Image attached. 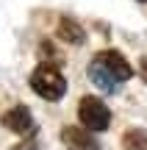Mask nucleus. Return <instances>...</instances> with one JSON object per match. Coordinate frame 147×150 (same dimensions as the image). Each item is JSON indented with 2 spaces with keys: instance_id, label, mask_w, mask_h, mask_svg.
<instances>
[{
  "instance_id": "6e6552de",
  "label": "nucleus",
  "mask_w": 147,
  "mask_h": 150,
  "mask_svg": "<svg viewBox=\"0 0 147 150\" xmlns=\"http://www.w3.org/2000/svg\"><path fill=\"white\" fill-rule=\"evenodd\" d=\"M14 150H36V145H33V142H28V145H20V147H14Z\"/></svg>"
},
{
  "instance_id": "1a4fd4ad",
  "label": "nucleus",
  "mask_w": 147,
  "mask_h": 150,
  "mask_svg": "<svg viewBox=\"0 0 147 150\" xmlns=\"http://www.w3.org/2000/svg\"><path fill=\"white\" fill-rule=\"evenodd\" d=\"M142 3H144V0H142Z\"/></svg>"
},
{
  "instance_id": "0eeeda50",
  "label": "nucleus",
  "mask_w": 147,
  "mask_h": 150,
  "mask_svg": "<svg viewBox=\"0 0 147 150\" xmlns=\"http://www.w3.org/2000/svg\"><path fill=\"white\" fill-rule=\"evenodd\" d=\"M122 147L125 150H147V131L131 128L125 136H122Z\"/></svg>"
},
{
  "instance_id": "423d86ee",
  "label": "nucleus",
  "mask_w": 147,
  "mask_h": 150,
  "mask_svg": "<svg viewBox=\"0 0 147 150\" xmlns=\"http://www.w3.org/2000/svg\"><path fill=\"white\" fill-rule=\"evenodd\" d=\"M58 36L64 39V42L70 45H83V39H86V33H83V28L78 25L75 20H70V17H64L58 25Z\"/></svg>"
},
{
  "instance_id": "f03ea898",
  "label": "nucleus",
  "mask_w": 147,
  "mask_h": 150,
  "mask_svg": "<svg viewBox=\"0 0 147 150\" xmlns=\"http://www.w3.org/2000/svg\"><path fill=\"white\" fill-rule=\"evenodd\" d=\"M31 89L36 92L39 97H44V100H61L64 92H67V81H64V75L56 70V67L42 64L31 75Z\"/></svg>"
},
{
  "instance_id": "20e7f679",
  "label": "nucleus",
  "mask_w": 147,
  "mask_h": 150,
  "mask_svg": "<svg viewBox=\"0 0 147 150\" xmlns=\"http://www.w3.org/2000/svg\"><path fill=\"white\" fill-rule=\"evenodd\" d=\"M0 122H3L6 128L11 131V134H20V136H31L33 131H36V122H33L31 111H28L25 106H14V108H8V111L0 117Z\"/></svg>"
},
{
  "instance_id": "39448f33",
  "label": "nucleus",
  "mask_w": 147,
  "mask_h": 150,
  "mask_svg": "<svg viewBox=\"0 0 147 150\" xmlns=\"http://www.w3.org/2000/svg\"><path fill=\"white\" fill-rule=\"evenodd\" d=\"M61 142H64L70 150H100V142L94 139L92 131H83V128H75V125H67L61 128Z\"/></svg>"
},
{
  "instance_id": "7ed1b4c3",
  "label": "nucleus",
  "mask_w": 147,
  "mask_h": 150,
  "mask_svg": "<svg viewBox=\"0 0 147 150\" xmlns=\"http://www.w3.org/2000/svg\"><path fill=\"white\" fill-rule=\"evenodd\" d=\"M78 117H81V122L86 125L89 131H106L111 122V111L108 106H106L100 97H83L81 106H78Z\"/></svg>"
},
{
  "instance_id": "f257e3e1",
  "label": "nucleus",
  "mask_w": 147,
  "mask_h": 150,
  "mask_svg": "<svg viewBox=\"0 0 147 150\" xmlns=\"http://www.w3.org/2000/svg\"><path fill=\"white\" fill-rule=\"evenodd\" d=\"M89 78L94 86H100L103 92H117L120 83H125L128 78H133V67L128 64V59L117 50H100L89 64Z\"/></svg>"
}]
</instances>
